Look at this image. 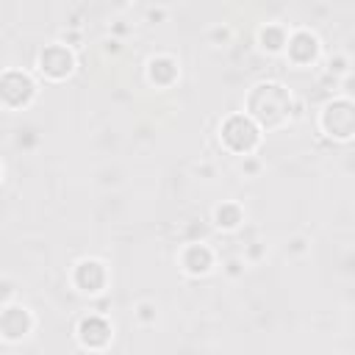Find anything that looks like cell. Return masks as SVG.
<instances>
[{
	"instance_id": "cell-13",
	"label": "cell",
	"mask_w": 355,
	"mask_h": 355,
	"mask_svg": "<svg viewBox=\"0 0 355 355\" xmlns=\"http://www.w3.org/2000/svg\"><path fill=\"white\" fill-rule=\"evenodd\" d=\"M261 42H263V47L269 53H277V50H283L288 44V36H286V31L280 25H266L261 31Z\"/></svg>"
},
{
	"instance_id": "cell-12",
	"label": "cell",
	"mask_w": 355,
	"mask_h": 355,
	"mask_svg": "<svg viewBox=\"0 0 355 355\" xmlns=\"http://www.w3.org/2000/svg\"><path fill=\"white\" fill-rule=\"evenodd\" d=\"M241 219H244V214H241V208H239L236 202H222V205L214 211V222H216L219 227H225V230L239 227Z\"/></svg>"
},
{
	"instance_id": "cell-3",
	"label": "cell",
	"mask_w": 355,
	"mask_h": 355,
	"mask_svg": "<svg viewBox=\"0 0 355 355\" xmlns=\"http://www.w3.org/2000/svg\"><path fill=\"white\" fill-rule=\"evenodd\" d=\"M322 128L333 139H349L355 133V103L347 97L327 103L322 111Z\"/></svg>"
},
{
	"instance_id": "cell-1",
	"label": "cell",
	"mask_w": 355,
	"mask_h": 355,
	"mask_svg": "<svg viewBox=\"0 0 355 355\" xmlns=\"http://www.w3.org/2000/svg\"><path fill=\"white\" fill-rule=\"evenodd\" d=\"M291 94L280 83H258L247 97V116L258 122V128H280L288 119Z\"/></svg>"
},
{
	"instance_id": "cell-4",
	"label": "cell",
	"mask_w": 355,
	"mask_h": 355,
	"mask_svg": "<svg viewBox=\"0 0 355 355\" xmlns=\"http://www.w3.org/2000/svg\"><path fill=\"white\" fill-rule=\"evenodd\" d=\"M33 94H36V83L28 72H19V69H6L3 72L0 97H3L6 108H22L33 100Z\"/></svg>"
},
{
	"instance_id": "cell-5",
	"label": "cell",
	"mask_w": 355,
	"mask_h": 355,
	"mask_svg": "<svg viewBox=\"0 0 355 355\" xmlns=\"http://www.w3.org/2000/svg\"><path fill=\"white\" fill-rule=\"evenodd\" d=\"M72 67H75V55H72V50H69L67 44H61V42H53V44H47V47L39 53V69H42L47 78H53V80L67 78V75L72 72Z\"/></svg>"
},
{
	"instance_id": "cell-11",
	"label": "cell",
	"mask_w": 355,
	"mask_h": 355,
	"mask_svg": "<svg viewBox=\"0 0 355 355\" xmlns=\"http://www.w3.org/2000/svg\"><path fill=\"white\" fill-rule=\"evenodd\" d=\"M175 78H178V64H175V58H169V55H155V58L150 61V80H153V83L169 86Z\"/></svg>"
},
{
	"instance_id": "cell-6",
	"label": "cell",
	"mask_w": 355,
	"mask_h": 355,
	"mask_svg": "<svg viewBox=\"0 0 355 355\" xmlns=\"http://www.w3.org/2000/svg\"><path fill=\"white\" fill-rule=\"evenodd\" d=\"M78 338L89 349H103L111 341V324L103 316H97V313L83 316L80 324H78Z\"/></svg>"
},
{
	"instance_id": "cell-8",
	"label": "cell",
	"mask_w": 355,
	"mask_h": 355,
	"mask_svg": "<svg viewBox=\"0 0 355 355\" xmlns=\"http://www.w3.org/2000/svg\"><path fill=\"white\" fill-rule=\"evenodd\" d=\"M105 277H108L105 266H103L100 261H94V258H86V261H80V263L75 266V275H72L75 286H78L80 291H89V294L100 291V288L105 286Z\"/></svg>"
},
{
	"instance_id": "cell-14",
	"label": "cell",
	"mask_w": 355,
	"mask_h": 355,
	"mask_svg": "<svg viewBox=\"0 0 355 355\" xmlns=\"http://www.w3.org/2000/svg\"><path fill=\"white\" fill-rule=\"evenodd\" d=\"M139 319H141V322H153V319H155V308H153L150 302H141V305H139Z\"/></svg>"
},
{
	"instance_id": "cell-10",
	"label": "cell",
	"mask_w": 355,
	"mask_h": 355,
	"mask_svg": "<svg viewBox=\"0 0 355 355\" xmlns=\"http://www.w3.org/2000/svg\"><path fill=\"white\" fill-rule=\"evenodd\" d=\"M180 261H183V269L189 275H205L211 269V263H214V255H211V250L205 244H189Z\"/></svg>"
},
{
	"instance_id": "cell-15",
	"label": "cell",
	"mask_w": 355,
	"mask_h": 355,
	"mask_svg": "<svg viewBox=\"0 0 355 355\" xmlns=\"http://www.w3.org/2000/svg\"><path fill=\"white\" fill-rule=\"evenodd\" d=\"M344 58H336V61H330V69H336V72H344Z\"/></svg>"
},
{
	"instance_id": "cell-7",
	"label": "cell",
	"mask_w": 355,
	"mask_h": 355,
	"mask_svg": "<svg viewBox=\"0 0 355 355\" xmlns=\"http://www.w3.org/2000/svg\"><path fill=\"white\" fill-rule=\"evenodd\" d=\"M0 327H3V336H6L8 341H17V338H22V336L31 333L33 316H31V311L22 308V305H6V308H3Z\"/></svg>"
},
{
	"instance_id": "cell-2",
	"label": "cell",
	"mask_w": 355,
	"mask_h": 355,
	"mask_svg": "<svg viewBox=\"0 0 355 355\" xmlns=\"http://www.w3.org/2000/svg\"><path fill=\"white\" fill-rule=\"evenodd\" d=\"M222 141H225L233 153L247 155V153H252V150L258 147V141H261V128H258V122H255L252 116H247V114H233V116H227V119L222 122Z\"/></svg>"
},
{
	"instance_id": "cell-9",
	"label": "cell",
	"mask_w": 355,
	"mask_h": 355,
	"mask_svg": "<svg viewBox=\"0 0 355 355\" xmlns=\"http://www.w3.org/2000/svg\"><path fill=\"white\" fill-rule=\"evenodd\" d=\"M286 50H288V58L294 64H311L319 53V39L311 31H297V33L288 36Z\"/></svg>"
}]
</instances>
